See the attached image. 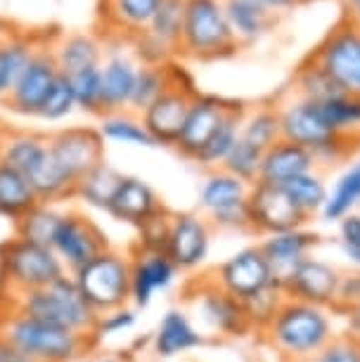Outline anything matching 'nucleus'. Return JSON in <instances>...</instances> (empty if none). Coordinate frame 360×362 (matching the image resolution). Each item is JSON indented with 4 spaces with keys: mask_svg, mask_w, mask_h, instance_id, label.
Masks as SVG:
<instances>
[{
    "mask_svg": "<svg viewBox=\"0 0 360 362\" xmlns=\"http://www.w3.org/2000/svg\"><path fill=\"white\" fill-rule=\"evenodd\" d=\"M315 166L318 163L308 149L298 147L294 142H287V140H277L273 147H268L266 152H263L259 180L256 182L284 187L287 182L294 180V177L315 170Z\"/></svg>",
    "mask_w": 360,
    "mask_h": 362,
    "instance_id": "23",
    "label": "nucleus"
},
{
    "mask_svg": "<svg viewBox=\"0 0 360 362\" xmlns=\"http://www.w3.org/2000/svg\"><path fill=\"white\" fill-rule=\"evenodd\" d=\"M192 303L202 322L219 337H244L251 332L242 300L223 291L214 279L199 284Z\"/></svg>",
    "mask_w": 360,
    "mask_h": 362,
    "instance_id": "16",
    "label": "nucleus"
},
{
    "mask_svg": "<svg viewBox=\"0 0 360 362\" xmlns=\"http://www.w3.org/2000/svg\"><path fill=\"white\" fill-rule=\"evenodd\" d=\"M66 268L50 247L12 237L0 244V291L24 293L64 277Z\"/></svg>",
    "mask_w": 360,
    "mask_h": 362,
    "instance_id": "6",
    "label": "nucleus"
},
{
    "mask_svg": "<svg viewBox=\"0 0 360 362\" xmlns=\"http://www.w3.org/2000/svg\"><path fill=\"white\" fill-rule=\"evenodd\" d=\"M180 270L166 254L133 251L131 256V305L135 310L147 308L157 293L168 291Z\"/></svg>",
    "mask_w": 360,
    "mask_h": 362,
    "instance_id": "20",
    "label": "nucleus"
},
{
    "mask_svg": "<svg viewBox=\"0 0 360 362\" xmlns=\"http://www.w3.org/2000/svg\"><path fill=\"white\" fill-rule=\"evenodd\" d=\"M0 362H31L24 353H19L15 346L8 344L5 339H0Z\"/></svg>",
    "mask_w": 360,
    "mask_h": 362,
    "instance_id": "52",
    "label": "nucleus"
},
{
    "mask_svg": "<svg viewBox=\"0 0 360 362\" xmlns=\"http://www.w3.org/2000/svg\"><path fill=\"white\" fill-rule=\"evenodd\" d=\"M318 114L332 133L360 140V98L339 93L335 98L315 102Z\"/></svg>",
    "mask_w": 360,
    "mask_h": 362,
    "instance_id": "34",
    "label": "nucleus"
},
{
    "mask_svg": "<svg viewBox=\"0 0 360 362\" xmlns=\"http://www.w3.org/2000/svg\"><path fill=\"white\" fill-rule=\"evenodd\" d=\"M342 275L344 272L337 265L320 261V258H306L289 277V282L284 284V291L291 300L320 305V308H335Z\"/></svg>",
    "mask_w": 360,
    "mask_h": 362,
    "instance_id": "18",
    "label": "nucleus"
},
{
    "mask_svg": "<svg viewBox=\"0 0 360 362\" xmlns=\"http://www.w3.org/2000/svg\"><path fill=\"white\" fill-rule=\"evenodd\" d=\"M182 22H185V0H164L157 15L152 17V22L142 33L157 40L178 57L180 50V36H182Z\"/></svg>",
    "mask_w": 360,
    "mask_h": 362,
    "instance_id": "38",
    "label": "nucleus"
},
{
    "mask_svg": "<svg viewBox=\"0 0 360 362\" xmlns=\"http://www.w3.org/2000/svg\"><path fill=\"white\" fill-rule=\"evenodd\" d=\"M244 107L240 102H233L230 109L223 116V121L219 124V128L214 131V135L209 138V142L204 145V149L197 156V163L204 168H221L223 161L228 159V154L233 152V147L240 142V135H242V121H244Z\"/></svg>",
    "mask_w": 360,
    "mask_h": 362,
    "instance_id": "29",
    "label": "nucleus"
},
{
    "mask_svg": "<svg viewBox=\"0 0 360 362\" xmlns=\"http://www.w3.org/2000/svg\"><path fill=\"white\" fill-rule=\"evenodd\" d=\"M339 90L360 98V24L346 17L308 54Z\"/></svg>",
    "mask_w": 360,
    "mask_h": 362,
    "instance_id": "8",
    "label": "nucleus"
},
{
    "mask_svg": "<svg viewBox=\"0 0 360 362\" xmlns=\"http://www.w3.org/2000/svg\"><path fill=\"white\" fill-rule=\"evenodd\" d=\"M280 109V133L282 140L308 149L315 163H337L353 154L356 142L353 138L332 133L318 114L315 102L298 98H289Z\"/></svg>",
    "mask_w": 360,
    "mask_h": 362,
    "instance_id": "5",
    "label": "nucleus"
},
{
    "mask_svg": "<svg viewBox=\"0 0 360 362\" xmlns=\"http://www.w3.org/2000/svg\"><path fill=\"white\" fill-rule=\"evenodd\" d=\"M135 322H138V310L133 305H124V308L110 310L105 315L98 317V327H95V339H107V337H119V334L131 332Z\"/></svg>",
    "mask_w": 360,
    "mask_h": 362,
    "instance_id": "47",
    "label": "nucleus"
},
{
    "mask_svg": "<svg viewBox=\"0 0 360 362\" xmlns=\"http://www.w3.org/2000/svg\"><path fill=\"white\" fill-rule=\"evenodd\" d=\"M284 189H287L291 202L296 204V209L301 211L306 218L320 214L325 202H327V194H330L323 175L318 173V170H310V173L294 177V180L284 185Z\"/></svg>",
    "mask_w": 360,
    "mask_h": 362,
    "instance_id": "41",
    "label": "nucleus"
},
{
    "mask_svg": "<svg viewBox=\"0 0 360 362\" xmlns=\"http://www.w3.org/2000/svg\"><path fill=\"white\" fill-rule=\"evenodd\" d=\"M161 211H166V206L149 182H145L138 175H124L107 214L117 223L140 230L142 225L152 221L154 216H159Z\"/></svg>",
    "mask_w": 360,
    "mask_h": 362,
    "instance_id": "21",
    "label": "nucleus"
},
{
    "mask_svg": "<svg viewBox=\"0 0 360 362\" xmlns=\"http://www.w3.org/2000/svg\"><path fill=\"white\" fill-rule=\"evenodd\" d=\"M346 8H349V19L360 24V0H346Z\"/></svg>",
    "mask_w": 360,
    "mask_h": 362,
    "instance_id": "54",
    "label": "nucleus"
},
{
    "mask_svg": "<svg viewBox=\"0 0 360 362\" xmlns=\"http://www.w3.org/2000/svg\"><path fill=\"white\" fill-rule=\"evenodd\" d=\"M50 149V138L31 131H10L8 140L3 145L0 159L10 163L12 168L19 170L24 177L31 173V168L43 159Z\"/></svg>",
    "mask_w": 360,
    "mask_h": 362,
    "instance_id": "33",
    "label": "nucleus"
},
{
    "mask_svg": "<svg viewBox=\"0 0 360 362\" xmlns=\"http://www.w3.org/2000/svg\"><path fill=\"white\" fill-rule=\"evenodd\" d=\"M294 93L298 98H306L310 102H323L339 95L342 90L332 83V78L318 66L313 59L306 57L298 69L294 71Z\"/></svg>",
    "mask_w": 360,
    "mask_h": 362,
    "instance_id": "42",
    "label": "nucleus"
},
{
    "mask_svg": "<svg viewBox=\"0 0 360 362\" xmlns=\"http://www.w3.org/2000/svg\"><path fill=\"white\" fill-rule=\"evenodd\" d=\"M249 182L240 180V177L226 173L223 168H216L207 175V180L199 187V209L209 218L223 214V211L244 204L249 199Z\"/></svg>",
    "mask_w": 360,
    "mask_h": 362,
    "instance_id": "28",
    "label": "nucleus"
},
{
    "mask_svg": "<svg viewBox=\"0 0 360 362\" xmlns=\"http://www.w3.org/2000/svg\"><path fill=\"white\" fill-rule=\"evenodd\" d=\"M284 303H287V291H284L280 284H270L263 291L254 293V296H249L247 300H242L249 329L266 334L268 327L275 322L277 313L282 310Z\"/></svg>",
    "mask_w": 360,
    "mask_h": 362,
    "instance_id": "40",
    "label": "nucleus"
},
{
    "mask_svg": "<svg viewBox=\"0 0 360 362\" xmlns=\"http://www.w3.org/2000/svg\"><path fill=\"white\" fill-rule=\"evenodd\" d=\"M168 228H171V211H161L152 221H147L138 230V242L133 251H145V254H166L168 244Z\"/></svg>",
    "mask_w": 360,
    "mask_h": 362,
    "instance_id": "46",
    "label": "nucleus"
},
{
    "mask_svg": "<svg viewBox=\"0 0 360 362\" xmlns=\"http://www.w3.org/2000/svg\"><path fill=\"white\" fill-rule=\"evenodd\" d=\"M8 135H10V128H5V124H0V152H3V145H5V140H8Z\"/></svg>",
    "mask_w": 360,
    "mask_h": 362,
    "instance_id": "56",
    "label": "nucleus"
},
{
    "mask_svg": "<svg viewBox=\"0 0 360 362\" xmlns=\"http://www.w3.org/2000/svg\"><path fill=\"white\" fill-rule=\"evenodd\" d=\"M358 204H360V161L346 166L344 173L337 177L320 216L325 223H339L346 216H351Z\"/></svg>",
    "mask_w": 360,
    "mask_h": 362,
    "instance_id": "35",
    "label": "nucleus"
},
{
    "mask_svg": "<svg viewBox=\"0 0 360 362\" xmlns=\"http://www.w3.org/2000/svg\"><path fill=\"white\" fill-rule=\"evenodd\" d=\"M339 237H342V251L349 261L360 270V216L351 214L339 221Z\"/></svg>",
    "mask_w": 360,
    "mask_h": 362,
    "instance_id": "49",
    "label": "nucleus"
},
{
    "mask_svg": "<svg viewBox=\"0 0 360 362\" xmlns=\"http://www.w3.org/2000/svg\"><path fill=\"white\" fill-rule=\"evenodd\" d=\"M71 88H74V98H76V107L81 112L102 116L105 107H102V71L100 66H91L79 74L69 76Z\"/></svg>",
    "mask_w": 360,
    "mask_h": 362,
    "instance_id": "43",
    "label": "nucleus"
},
{
    "mask_svg": "<svg viewBox=\"0 0 360 362\" xmlns=\"http://www.w3.org/2000/svg\"><path fill=\"white\" fill-rule=\"evenodd\" d=\"M360 305V270L358 272H349V275H342V284H339V293H337V303L335 310H351Z\"/></svg>",
    "mask_w": 360,
    "mask_h": 362,
    "instance_id": "50",
    "label": "nucleus"
},
{
    "mask_svg": "<svg viewBox=\"0 0 360 362\" xmlns=\"http://www.w3.org/2000/svg\"><path fill=\"white\" fill-rule=\"evenodd\" d=\"M64 211L66 209H59V204L38 202L29 214L15 223V237L52 249V242H55V235H57L59 223H62V218H64Z\"/></svg>",
    "mask_w": 360,
    "mask_h": 362,
    "instance_id": "32",
    "label": "nucleus"
},
{
    "mask_svg": "<svg viewBox=\"0 0 360 362\" xmlns=\"http://www.w3.org/2000/svg\"><path fill=\"white\" fill-rule=\"evenodd\" d=\"M240 47L223 0H185V22H182L178 54L197 62H214L233 57Z\"/></svg>",
    "mask_w": 360,
    "mask_h": 362,
    "instance_id": "4",
    "label": "nucleus"
},
{
    "mask_svg": "<svg viewBox=\"0 0 360 362\" xmlns=\"http://www.w3.org/2000/svg\"><path fill=\"white\" fill-rule=\"evenodd\" d=\"M233 105V100L219 98V95H207V93H197L192 105H190L187 119L180 128V135L175 140L173 149L185 159H197L204 145L209 142V138L214 135V131L219 128L223 121V116Z\"/></svg>",
    "mask_w": 360,
    "mask_h": 362,
    "instance_id": "17",
    "label": "nucleus"
},
{
    "mask_svg": "<svg viewBox=\"0 0 360 362\" xmlns=\"http://www.w3.org/2000/svg\"><path fill=\"white\" fill-rule=\"evenodd\" d=\"M38 204V197L29 180L0 159V218L17 223Z\"/></svg>",
    "mask_w": 360,
    "mask_h": 362,
    "instance_id": "30",
    "label": "nucleus"
},
{
    "mask_svg": "<svg viewBox=\"0 0 360 362\" xmlns=\"http://www.w3.org/2000/svg\"><path fill=\"white\" fill-rule=\"evenodd\" d=\"M76 109L79 107H76V98H74L71 81L69 76L59 74L50 88V93H47V98L43 100V105H40L38 116L45 121H62L66 116H71Z\"/></svg>",
    "mask_w": 360,
    "mask_h": 362,
    "instance_id": "45",
    "label": "nucleus"
},
{
    "mask_svg": "<svg viewBox=\"0 0 360 362\" xmlns=\"http://www.w3.org/2000/svg\"><path fill=\"white\" fill-rule=\"evenodd\" d=\"M199 346H204V337L180 308L166 310L152 334V351L157 358H178Z\"/></svg>",
    "mask_w": 360,
    "mask_h": 362,
    "instance_id": "24",
    "label": "nucleus"
},
{
    "mask_svg": "<svg viewBox=\"0 0 360 362\" xmlns=\"http://www.w3.org/2000/svg\"><path fill=\"white\" fill-rule=\"evenodd\" d=\"M52 52H55L59 74L74 76V74L91 69V66H100L107 50L100 36L76 31V33H57L55 43H52Z\"/></svg>",
    "mask_w": 360,
    "mask_h": 362,
    "instance_id": "25",
    "label": "nucleus"
},
{
    "mask_svg": "<svg viewBox=\"0 0 360 362\" xmlns=\"http://www.w3.org/2000/svg\"><path fill=\"white\" fill-rule=\"evenodd\" d=\"M0 339L31 362H81L98 348L95 337L40 322L10 308H0Z\"/></svg>",
    "mask_w": 360,
    "mask_h": 362,
    "instance_id": "1",
    "label": "nucleus"
},
{
    "mask_svg": "<svg viewBox=\"0 0 360 362\" xmlns=\"http://www.w3.org/2000/svg\"><path fill=\"white\" fill-rule=\"evenodd\" d=\"M57 33H45L40 40L36 54L29 62V66L24 69L22 78L17 81V86L12 88L10 98L5 100V107L10 112H15L19 116H38L40 105L50 93L52 83L59 76V66L52 52V43H55Z\"/></svg>",
    "mask_w": 360,
    "mask_h": 362,
    "instance_id": "10",
    "label": "nucleus"
},
{
    "mask_svg": "<svg viewBox=\"0 0 360 362\" xmlns=\"http://www.w3.org/2000/svg\"><path fill=\"white\" fill-rule=\"evenodd\" d=\"M247 204H249L251 232L263 235V237L303 228L306 221H308V218L296 209V204L291 202L287 189L277 187V185L254 182L249 189Z\"/></svg>",
    "mask_w": 360,
    "mask_h": 362,
    "instance_id": "12",
    "label": "nucleus"
},
{
    "mask_svg": "<svg viewBox=\"0 0 360 362\" xmlns=\"http://www.w3.org/2000/svg\"><path fill=\"white\" fill-rule=\"evenodd\" d=\"M50 149L57 163L66 170L74 182L105 161V140L98 128L91 126H71L47 135Z\"/></svg>",
    "mask_w": 360,
    "mask_h": 362,
    "instance_id": "13",
    "label": "nucleus"
},
{
    "mask_svg": "<svg viewBox=\"0 0 360 362\" xmlns=\"http://www.w3.org/2000/svg\"><path fill=\"white\" fill-rule=\"evenodd\" d=\"M242 140H247L249 145L259 147L266 152L268 147H273L277 140H282L280 133V109L277 105H261L254 112L244 114L242 121Z\"/></svg>",
    "mask_w": 360,
    "mask_h": 362,
    "instance_id": "39",
    "label": "nucleus"
},
{
    "mask_svg": "<svg viewBox=\"0 0 360 362\" xmlns=\"http://www.w3.org/2000/svg\"><path fill=\"white\" fill-rule=\"evenodd\" d=\"M228 22L240 45L261 40L273 31L277 17L268 10L266 0H223Z\"/></svg>",
    "mask_w": 360,
    "mask_h": 362,
    "instance_id": "27",
    "label": "nucleus"
},
{
    "mask_svg": "<svg viewBox=\"0 0 360 362\" xmlns=\"http://www.w3.org/2000/svg\"><path fill=\"white\" fill-rule=\"evenodd\" d=\"M93 362H128L124 355H98Z\"/></svg>",
    "mask_w": 360,
    "mask_h": 362,
    "instance_id": "55",
    "label": "nucleus"
},
{
    "mask_svg": "<svg viewBox=\"0 0 360 362\" xmlns=\"http://www.w3.org/2000/svg\"><path fill=\"white\" fill-rule=\"evenodd\" d=\"M318 244V235L306 228H296L289 232H280V235H270L259 244L263 258L268 261L270 275L273 282L284 284L289 282V277L294 275L296 268L306 258H310V251Z\"/></svg>",
    "mask_w": 360,
    "mask_h": 362,
    "instance_id": "19",
    "label": "nucleus"
},
{
    "mask_svg": "<svg viewBox=\"0 0 360 362\" xmlns=\"http://www.w3.org/2000/svg\"><path fill=\"white\" fill-rule=\"evenodd\" d=\"M327 308L287 298L275 322L268 327V344L289 362H308L335 339Z\"/></svg>",
    "mask_w": 360,
    "mask_h": 362,
    "instance_id": "3",
    "label": "nucleus"
},
{
    "mask_svg": "<svg viewBox=\"0 0 360 362\" xmlns=\"http://www.w3.org/2000/svg\"><path fill=\"white\" fill-rule=\"evenodd\" d=\"M140 62L133 52L112 47L105 52V59L100 64L102 71V107L105 114L110 112H126L131 105V95L138 78Z\"/></svg>",
    "mask_w": 360,
    "mask_h": 362,
    "instance_id": "22",
    "label": "nucleus"
},
{
    "mask_svg": "<svg viewBox=\"0 0 360 362\" xmlns=\"http://www.w3.org/2000/svg\"><path fill=\"white\" fill-rule=\"evenodd\" d=\"M105 249H110L105 232L95 225L91 218L81 211H64V218L57 228L52 251L64 263L66 272H76L88 265L95 256H100Z\"/></svg>",
    "mask_w": 360,
    "mask_h": 362,
    "instance_id": "11",
    "label": "nucleus"
},
{
    "mask_svg": "<svg viewBox=\"0 0 360 362\" xmlns=\"http://www.w3.org/2000/svg\"><path fill=\"white\" fill-rule=\"evenodd\" d=\"M211 225L199 214H171L166 256L180 272H192L209 258Z\"/></svg>",
    "mask_w": 360,
    "mask_h": 362,
    "instance_id": "14",
    "label": "nucleus"
},
{
    "mask_svg": "<svg viewBox=\"0 0 360 362\" xmlns=\"http://www.w3.org/2000/svg\"><path fill=\"white\" fill-rule=\"evenodd\" d=\"M3 296L5 298H0L3 300L0 308H10L33 320H40V322L57 325L64 327V329L95 337V327H98L100 315L91 308V303L81 293L71 272H66L64 277L55 279L52 284L43 286V289H33L24 293L3 291Z\"/></svg>",
    "mask_w": 360,
    "mask_h": 362,
    "instance_id": "2",
    "label": "nucleus"
},
{
    "mask_svg": "<svg viewBox=\"0 0 360 362\" xmlns=\"http://www.w3.org/2000/svg\"><path fill=\"white\" fill-rule=\"evenodd\" d=\"M71 277L98 315L131 303V256L112 247L81 270L71 272Z\"/></svg>",
    "mask_w": 360,
    "mask_h": 362,
    "instance_id": "7",
    "label": "nucleus"
},
{
    "mask_svg": "<svg viewBox=\"0 0 360 362\" xmlns=\"http://www.w3.org/2000/svg\"><path fill=\"white\" fill-rule=\"evenodd\" d=\"M214 282L228 291L230 296L247 300L254 293L263 291L266 286L275 284L270 275L268 261L263 258L259 247L240 249L237 254L226 258L219 268L214 270Z\"/></svg>",
    "mask_w": 360,
    "mask_h": 362,
    "instance_id": "15",
    "label": "nucleus"
},
{
    "mask_svg": "<svg viewBox=\"0 0 360 362\" xmlns=\"http://www.w3.org/2000/svg\"><path fill=\"white\" fill-rule=\"evenodd\" d=\"M98 131L102 140L117 142V145H131V147H157L149 133L142 126L140 116L133 112H110L100 116Z\"/></svg>",
    "mask_w": 360,
    "mask_h": 362,
    "instance_id": "37",
    "label": "nucleus"
},
{
    "mask_svg": "<svg viewBox=\"0 0 360 362\" xmlns=\"http://www.w3.org/2000/svg\"><path fill=\"white\" fill-rule=\"evenodd\" d=\"M346 337H351L356 344H360V305L346 310Z\"/></svg>",
    "mask_w": 360,
    "mask_h": 362,
    "instance_id": "51",
    "label": "nucleus"
},
{
    "mask_svg": "<svg viewBox=\"0 0 360 362\" xmlns=\"http://www.w3.org/2000/svg\"><path fill=\"white\" fill-rule=\"evenodd\" d=\"M298 3H301V0H266L268 10L273 12L275 17L287 15V12H289V10H294Z\"/></svg>",
    "mask_w": 360,
    "mask_h": 362,
    "instance_id": "53",
    "label": "nucleus"
},
{
    "mask_svg": "<svg viewBox=\"0 0 360 362\" xmlns=\"http://www.w3.org/2000/svg\"><path fill=\"white\" fill-rule=\"evenodd\" d=\"M121 177H124V173H119L112 163L102 161L93 170H88L83 177L76 180L74 199H81L86 206L105 211L107 214V209H110L114 194H117V189L121 185Z\"/></svg>",
    "mask_w": 360,
    "mask_h": 362,
    "instance_id": "31",
    "label": "nucleus"
},
{
    "mask_svg": "<svg viewBox=\"0 0 360 362\" xmlns=\"http://www.w3.org/2000/svg\"><path fill=\"white\" fill-rule=\"evenodd\" d=\"M194 95L197 90L190 76H185V74L175 66V74H173V81H171V86H168V90L140 114L142 126H145V131L149 133V138L154 140V145L157 147L175 145Z\"/></svg>",
    "mask_w": 360,
    "mask_h": 362,
    "instance_id": "9",
    "label": "nucleus"
},
{
    "mask_svg": "<svg viewBox=\"0 0 360 362\" xmlns=\"http://www.w3.org/2000/svg\"><path fill=\"white\" fill-rule=\"evenodd\" d=\"M308 362H360V344L351 337H335Z\"/></svg>",
    "mask_w": 360,
    "mask_h": 362,
    "instance_id": "48",
    "label": "nucleus"
},
{
    "mask_svg": "<svg viewBox=\"0 0 360 362\" xmlns=\"http://www.w3.org/2000/svg\"><path fill=\"white\" fill-rule=\"evenodd\" d=\"M261 161H263V149L249 145L247 140L240 138V142L233 147V152L228 154V159L223 161L221 168L226 170V173L249 182V185H254V182L259 180Z\"/></svg>",
    "mask_w": 360,
    "mask_h": 362,
    "instance_id": "44",
    "label": "nucleus"
},
{
    "mask_svg": "<svg viewBox=\"0 0 360 362\" xmlns=\"http://www.w3.org/2000/svg\"><path fill=\"white\" fill-rule=\"evenodd\" d=\"M164 0H102V22L121 40L138 38Z\"/></svg>",
    "mask_w": 360,
    "mask_h": 362,
    "instance_id": "26",
    "label": "nucleus"
},
{
    "mask_svg": "<svg viewBox=\"0 0 360 362\" xmlns=\"http://www.w3.org/2000/svg\"><path fill=\"white\" fill-rule=\"evenodd\" d=\"M173 74H175L173 62L171 64H140L128 112L140 116L152 102H157L161 95L168 90V86H171V81H173Z\"/></svg>",
    "mask_w": 360,
    "mask_h": 362,
    "instance_id": "36",
    "label": "nucleus"
}]
</instances>
